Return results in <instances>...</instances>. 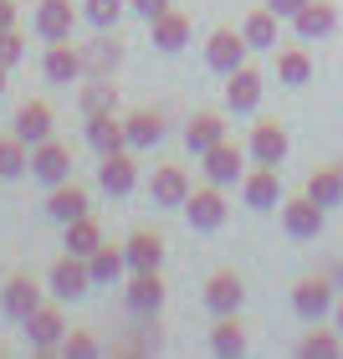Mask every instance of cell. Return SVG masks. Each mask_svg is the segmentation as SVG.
<instances>
[{
	"mask_svg": "<svg viewBox=\"0 0 343 359\" xmlns=\"http://www.w3.org/2000/svg\"><path fill=\"white\" fill-rule=\"evenodd\" d=\"M323 210H328V205H318L307 190H302V195H287V201H282V226H287V236H298V241L323 236V221H328Z\"/></svg>",
	"mask_w": 343,
	"mask_h": 359,
	"instance_id": "obj_1",
	"label": "cell"
},
{
	"mask_svg": "<svg viewBox=\"0 0 343 359\" xmlns=\"http://www.w3.org/2000/svg\"><path fill=\"white\" fill-rule=\"evenodd\" d=\"M246 36L241 31H210V41H205V62H210V72H220V77H231L236 67H246Z\"/></svg>",
	"mask_w": 343,
	"mask_h": 359,
	"instance_id": "obj_2",
	"label": "cell"
},
{
	"mask_svg": "<svg viewBox=\"0 0 343 359\" xmlns=\"http://www.w3.org/2000/svg\"><path fill=\"white\" fill-rule=\"evenodd\" d=\"M292 308H298V318L323 323L333 313V283H328V277H302V283L292 287Z\"/></svg>",
	"mask_w": 343,
	"mask_h": 359,
	"instance_id": "obj_3",
	"label": "cell"
},
{
	"mask_svg": "<svg viewBox=\"0 0 343 359\" xmlns=\"http://www.w3.org/2000/svg\"><path fill=\"white\" fill-rule=\"evenodd\" d=\"M26 339H31V349L36 354H52L62 349V339H67V318H62V308H36V313L26 318Z\"/></svg>",
	"mask_w": 343,
	"mask_h": 359,
	"instance_id": "obj_4",
	"label": "cell"
},
{
	"mask_svg": "<svg viewBox=\"0 0 343 359\" xmlns=\"http://www.w3.org/2000/svg\"><path fill=\"white\" fill-rule=\"evenodd\" d=\"M179 210H185V221L195 226V231H220V226H225L220 185H210V190H190V201L179 205Z\"/></svg>",
	"mask_w": 343,
	"mask_h": 359,
	"instance_id": "obj_5",
	"label": "cell"
},
{
	"mask_svg": "<svg viewBox=\"0 0 343 359\" xmlns=\"http://www.w3.org/2000/svg\"><path fill=\"white\" fill-rule=\"evenodd\" d=\"M88 287H92V267H88V257L67 252L62 262H52V292H57L62 303H67V298H83Z\"/></svg>",
	"mask_w": 343,
	"mask_h": 359,
	"instance_id": "obj_6",
	"label": "cell"
},
{
	"mask_svg": "<svg viewBox=\"0 0 343 359\" xmlns=\"http://www.w3.org/2000/svg\"><path fill=\"white\" fill-rule=\"evenodd\" d=\"M15 139H26L31 149L36 144H46L52 139V103H41V97H26L21 108H15V128H10Z\"/></svg>",
	"mask_w": 343,
	"mask_h": 359,
	"instance_id": "obj_7",
	"label": "cell"
},
{
	"mask_svg": "<svg viewBox=\"0 0 343 359\" xmlns=\"http://www.w3.org/2000/svg\"><path fill=\"white\" fill-rule=\"evenodd\" d=\"M31 175L46 180V185H62V180L72 175V149L67 144H57V139H46L31 149Z\"/></svg>",
	"mask_w": 343,
	"mask_h": 359,
	"instance_id": "obj_8",
	"label": "cell"
},
{
	"mask_svg": "<svg viewBox=\"0 0 343 359\" xmlns=\"http://www.w3.org/2000/svg\"><path fill=\"white\" fill-rule=\"evenodd\" d=\"M0 308H6V318L26 323L41 308V287L31 283V277H10V283H0Z\"/></svg>",
	"mask_w": 343,
	"mask_h": 359,
	"instance_id": "obj_9",
	"label": "cell"
},
{
	"mask_svg": "<svg viewBox=\"0 0 343 359\" xmlns=\"http://www.w3.org/2000/svg\"><path fill=\"white\" fill-rule=\"evenodd\" d=\"M46 77H52V83H77V77H88V67H83V46H72V41H52L46 46Z\"/></svg>",
	"mask_w": 343,
	"mask_h": 359,
	"instance_id": "obj_10",
	"label": "cell"
},
{
	"mask_svg": "<svg viewBox=\"0 0 343 359\" xmlns=\"http://www.w3.org/2000/svg\"><path fill=\"white\" fill-rule=\"evenodd\" d=\"M333 26H338V11L328 6V0H307V6L292 15V31H298V41H323Z\"/></svg>",
	"mask_w": 343,
	"mask_h": 359,
	"instance_id": "obj_11",
	"label": "cell"
},
{
	"mask_svg": "<svg viewBox=\"0 0 343 359\" xmlns=\"http://www.w3.org/2000/svg\"><path fill=\"white\" fill-rule=\"evenodd\" d=\"M72 21H77L72 0H41V6H36V36L41 41H67Z\"/></svg>",
	"mask_w": 343,
	"mask_h": 359,
	"instance_id": "obj_12",
	"label": "cell"
},
{
	"mask_svg": "<svg viewBox=\"0 0 343 359\" xmlns=\"http://www.w3.org/2000/svg\"><path fill=\"white\" fill-rule=\"evenodd\" d=\"M128 308H134L139 318H154L159 308H164V283H159V272H134V283L123 287Z\"/></svg>",
	"mask_w": 343,
	"mask_h": 359,
	"instance_id": "obj_13",
	"label": "cell"
},
{
	"mask_svg": "<svg viewBox=\"0 0 343 359\" xmlns=\"http://www.w3.org/2000/svg\"><path fill=\"white\" fill-rule=\"evenodd\" d=\"M88 144L97 154H118V149H128V123L113 118V108L108 113H88Z\"/></svg>",
	"mask_w": 343,
	"mask_h": 359,
	"instance_id": "obj_14",
	"label": "cell"
},
{
	"mask_svg": "<svg viewBox=\"0 0 343 359\" xmlns=\"http://www.w3.org/2000/svg\"><path fill=\"white\" fill-rule=\"evenodd\" d=\"M149 201L154 205H185L190 201V175L179 165H159L154 180H149Z\"/></svg>",
	"mask_w": 343,
	"mask_h": 359,
	"instance_id": "obj_15",
	"label": "cell"
},
{
	"mask_svg": "<svg viewBox=\"0 0 343 359\" xmlns=\"http://www.w3.org/2000/svg\"><path fill=\"white\" fill-rule=\"evenodd\" d=\"M251 159H256V165H282V159H287V128L282 123H256L251 128Z\"/></svg>",
	"mask_w": 343,
	"mask_h": 359,
	"instance_id": "obj_16",
	"label": "cell"
},
{
	"mask_svg": "<svg viewBox=\"0 0 343 359\" xmlns=\"http://www.w3.org/2000/svg\"><path fill=\"white\" fill-rule=\"evenodd\" d=\"M97 185H103L108 195H128V190L139 185V165L123 149L118 154H103V165H97Z\"/></svg>",
	"mask_w": 343,
	"mask_h": 359,
	"instance_id": "obj_17",
	"label": "cell"
},
{
	"mask_svg": "<svg viewBox=\"0 0 343 359\" xmlns=\"http://www.w3.org/2000/svg\"><path fill=\"white\" fill-rule=\"evenodd\" d=\"M241 298H246V287H241L236 272H216V277L205 283V308H210L216 318H220V313H236Z\"/></svg>",
	"mask_w": 343,
	"mask_h": 359,
	"instance_id": "obj_18",
	"label": "cell"
},
{
	"mask_svg": "<svg viewBox=\"0 0 343 359\" xmlns=\"http://www.w3.org/2000/svg\"><path fill=\"white\" fill-rule=\"evenodd\" d=\"M225 103H231V113H251L261 103V72L256 67H236L225 77Z\"/></svg>",
	"mask_w": 343,
	"mask_h": 359,
	"instance_id": "obj_19",
	"label": "cell"
},
{
	"mask_svg": "<svg viewBox=\"0 0 343 359\" xmlns=\"http://www.w3.org/2000/svg\"><path fill=\"white\" fill-rule=\"evenodd\" d=\"M200 159H205V180H210V185H231V180H241V149L231 139H220L216 149H205Z\"/></svg>",
	"mask_w": 343,
	"mask_h": 359,
	"instance_id": "obj_20",
	"label": "cell"
},
{
	"mask_svg": "<svg viewBox=\"0 0 343 359\" xmlns=\"http://www.w3.org/2000/svg\"><path fill=\"white\" fill-rule=\"evenodd\" d=\"M46 216L52 221H77V216H88V190L83 185H67V180H62V185H52V195H46Z\"/></svg>",
	"mask_w": 343,
	"mask_h": 359,
	"instance_id": "obj_21",
	"label": "cell"
},
{
	"mask_svg": "<svg viewBox=\"0 0 343 359\" xmlns=\"http://www.w3.org/2000/svg\"><path fill=\"white\" fill-rule=\"evenodd\" d=\"M241 195H246V205L251 210H272V205H282V185H276V170L272 165H261L246 175V185H241Z\"/></svg>",
	"mask_w": 343,
	"mask_h": 359,
	"instance_id": "obj_22",
	"label": "cell"
},
{
	"mask_svg": "<svg viewBox=\"0 0 343 359\" xmlns=\"http://www.w3.org/2000/svg\"><path fill=\"white\" fill-rule=\"evenodd\" d=\"M123 257H128L134 272H159V262H164V241L149 236V231H134L123 241Z\"/></svg>",
	"mask_w": 343,
	"mask_h": 359,
	"instance_id": "obj_23",
	"label": "cell"
},
{
	"mask_svg": "<svg viewBox=\"0 0 343 359\" xmlns=\"http://www.w3.org/2000/svg\"><path fill=\"white\" fill-rule=\"evenodd\" d=\"M210 349H216L220 359L246 354V329H241V318H236V313H220V323L210 329Z\"/></svg>",
	"mask_w": 343,
	"mask_h": 359,
	"instance_id": "obj_24",
	"label": "cell"
},
{
	"mask_svg": "<svg viewBox=\"0 0 343 359\" xmlns=\"http://www.w3.org/2000/svg\"><path fill=\"white\" fill-rule=\"evenodd\" d=\"M185 41H190V15H179V11L154 15V46L159 52H179Z\"/></svg>",
	"mask_w": 343,
	"mask_h": 359,
	"instance_id": "obj_25",
	"label": "cell"
},
{
	"mask_svg": "<svg viewBox=\"0 0 343 359\" xmlns=\"http://www.w3.org/2000/svg\"><path fill=\"white\" fill-rule=\"evenodd\" d=\"M276 21H282L276 11H251V15H246L241 36H246L251 52H272V46H276Z\"/></svg>",
	"mask_w": 343,
	"mask_h": 359,
	"instance_id": "obj_26",
	"label": "cell"
},
{
	"mask_svg": "<svg viewBox=\"0 0 343 359\" xmlns=\"http://www.w3.org/2000/svg\"><path fill=\"white\" fill-rule=\"evenodd\" d=\"M118 57H123V46H118V41H108V36H97V41L83 46V67H88V77H113Z\"/></svg>",
	"mask_w": 343,
	"mask_h": 359,
	"instance_id": "obj_27",
	"label": "cell"
},
{
	"mask_svg": "<svg viewBox=\"0 0 343 359\" xmlns=\"http://www.w3.org/2000/svg\"><path fill=\"white\" fill-rule=\"evenodd\" d=\"M220 139H225V123L216 118V113H200V118H190V128H185V144H190V154H205V149H216Z\"/></svg>",
	"mask_w": 343,
	"mask_h": 359,
	"instance_id": "obj_28",
	"label": "cell"
},
{
	"mask_svg": "<svg viewBox=\"0 0 343 359\" xmlns=\"http://www.w3.org/2000/svg\"><path fill=\"white\" fill-rule=\"evenodd\" d=\"M123 123H128V149H149V144L164 139V118L149 113V108H139L134 118H123Z\"/></svg>",
	"mask_w": 343,
	"mask_h": 359,
	"instance_id": "obj_29",
	"label": "cell"
},
{
	"mask_svg": "<svg viewBox=\"0 0 343 359\" xmlns=\"http://www.w3.org/2000/svg\"><path fill=\"white\" fill-rule=\"evenodd\" d=\"M307 77H313V57H307L302 46H287V52L276 57V83H287V88H302Z\"/></svg>",
	"mask_w": 343,
	"mask_h": 359,
	"instance_id": "obj_30",
	"label": "cell"
},
{
	"mask_svg": "<svg viewBox=\"0 0 343 359\" xmlns=\"http://www.w3.org/2000/svg\"><path fill=\"white\" fill-rule=\"evenodd\" d=\"M118 108V83L113 77H88L83 83V113H108Z\"/></svg>",
	"mask_w": 343,
	"mask_h": 359,
	"instance_id": "obj_31",
	"label": "cell"
},
{
	"mask_svg": "<svg viewBox=\"0 0 343 359\" xmlns=\"http://www.w3.org/2000/svg\"><path fill=\"white\" fill-rule=\"evenodd\" d=\"M97 247H103V231H97V221H92V216H77V221H67V252H77V257H92Z\"/></svg>",
	"mask_w": 343,
	"mask_h": 359,
	"instance_id": "obj_32",
	"label": "cell"
},
{
	"mask_svg": "<svg viewBox=\"0 0 343 359\" xmlns=\"http://www.w3.org/2000/svg\"><path fill=\"white\" fill-rule=\"evenodd\" d=\"M307 195L318 205H338L343 201V170H313L307 175Z\"/></svg>",
	"mask_w": 343,
	"mask_h": 359,
	"instance_id": "obj_33",
	"label": "cell"
},
{
	"mask_svg": "<svg viewBox=\"0 0 343 359\" xmlns=\"http://www.w3.org/2000/svg\"><path fill=\"white\" fill-rule=\"evenodd\" d=\"M88 267H92V283H118L123 267H128V257H123L118 247H97V252L88 257Z\"/></svg>",
	"mask_w": 343,
	"mask_h": 359,
	"instance_id": "obj_34",
	"label": "cell"
},
{
	"mask_svg": "<svg viewBox=\"0 0 343 359\" xmlns=\"http://www.w3.org/2000/svg\"><path fill=\"white\" fill-rule=\"evenodd\" d=\"M21 170H31V144L26 139H0V180H15Z\"/></svg>",
	"mask_w": 343,
	"mask_h": 359,
	"instance_id": "obj_35",
	"label": "cell"
},
{
	"mask_svg": "<svg viewBox=\"0 0 343 359\" xmlns=\"http://www.w3.org/2000/svg\"><path fill=\"white\" fill-rule=\"evenodd\" d=\"M83 15H88L97 31H113V26H118V15H123V0H88Z\"/></svg>",
	"mask_w": 343,
	"mask_h": 359,
	"instance_id": "obj_36",
	"label": "cell"
},
{
	"mask_svg": "<svg viewBox=\"0 0 343 359\" xmlns=\"http://www.w3.org/2000/svg\"><path fill=\"white\" fill-rule=\"evenodd\" d=\"M298 354H302V359H333V354H343V349H338V339H333V334H323V329H318V334H307L302 344H298Z\"/></svg>",
	"mask_w": 343,
	"mask_h": 359,
	"instance_id": "obj_37",
	"label": "cell"
},
{
	"mask_svg": "<svg viewBox=\"0 0 343 359\" xmlns=\"http://www.w3.org/2000/svg\"><path fill=\"white\" fill-rule=\"evenodd\" d=\"M21 57H26V36H21L15 26H6V31H0V62H6V67H15Z\"/></svg>",
	"mask_w": 343,
	"mask_h": 359,
	"instance_id": "obj_38",
	"label": "cell"
},
{
	"mask_svg": "<svg viewBox=\"0 0 343 359\" xmlns=\"http://www.w3.org/2000/svg\"><path fill=\"white\" fill-rule=\"evenodd\" d=\"M62 354H67V359H88V354H97V339L77 329V334H67V339H62Z\"/></svg>",
	"mask_w": 343,
	"mask_h": 359,
	"instance_id": "obj_39",
	"label": "cell"
},
{
	"mask_svg": "<svg viewBox=\"0 0 343 359\" xmlns=\"http://www.w3.org/2000/svg\"><path fill=\"white\" fill-rule=\"evenodd\" d=\"M134 11L144 15V21H154V15H164V11H169V0H134Z\"/></svg>",
	"mask_w": 343,
	"mask_h": 359,
	"instance_id": "obj_40",
	"label": "cell"
},
{
	"mask_svg": "<svg viewBox=\"0 0 343 359\" xmlns=\"http://www.w3.org/2000/svg\"><path fill=\"white\" fill-rule=\"evenodd\" d=\"M307 6V0H267V11H276V15H287V21H292V15H298Z\"/></svg>",
	"mask_w": 343,
	"mask_h": 359,
	"instance_id": "obj_41",
	"label": "cell"
},
{
	"mask_svg": "<svg viewBox=\"0 0 343 359\" xmlns=\"http://www.w3.org/2000/svg\"><path fill=\"white\" fill-rule=\"evenodd\" d=\"M15 26V0H0V31Z\"/></svg>",
	"mask_w": 343,
	"mask_h": 359,
	"instance_id": "obj_42",
	"label": "cell"
},
{
	"mask_svg": "<svg viewBox=\"0 0 343 359\" xmlns=\"http://www.w3.org/2000/svg\"><path fill=\"white\" fill-rule=\"evenodd\" d=\"M333 318H338V329H343V303H338V308H333Z\"/></svg>",
	"mask_w": 343,
	"mask_h": 359,
	"instance_id": "obj_43",
	"label": "cell"
},
{
	"mask_svg": "<svg viewBox=\"0 0 343 359\" xmlns=\"http://www.w3.org/2000/svg\"><path fill=\"white\" fill-rule=\"evenodd\" d=\"M0 93H6V62H0Z\"/></svg>",
	"mask_w": 343,
	"mask_h": 359,
	"instance_id": "obj_44",
	"label": "cell"
},
{
	"mask_svg": "<svg viewBox=\"0 0 343 359\" xmlns=\"http://www.w3.org/2000/svg\"><path fill=\"white\" fill-rule=\"evenodd\" d=\"M338 283H343V267H338Z\"/></svg>",
	"mask_w": 343,
	"mask_h": 359,
	"instance_id": "obj_45",
	"label": "cell"
},
{
	"mask_svg": "<svg viewBox=\"0 0 343 359\" xmlns=\"http://www.w3.org/2000/svg\"><path fill=\"white\" fill-rule=\"evenodd\" d=\"M0 283H6V277H0Z\"/></svg>",
	"mask_w": 343,
	"mask_h": 359,
	"instance_id": "obj_46",
	"label": "cell"
}]
</instances>
